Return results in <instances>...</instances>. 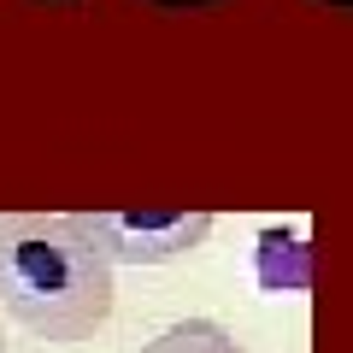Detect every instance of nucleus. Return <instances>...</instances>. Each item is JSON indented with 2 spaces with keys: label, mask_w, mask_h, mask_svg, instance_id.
Segmentation results:
<instances>
[{
  "label": "nucleus",
  "mask_w": 353,
  "mask_h": 353,
  "mask_svg": "<svg viewBox=\"0 0 353 353\" xmlns=\"http://www.w3.org/2000/svg\"><path fill=\"white\" fill-rule=\"evenodd\" d=\"M71 224L83 230L94 248L106 253V265H176L194 248H206L218 218L212 212H71Z\"/></svg>",
  "instance_id": "f03ea898"
},
{
  "label": "nucleus",
  "mask_w": 353,
  "mask_h": 353,
  "mask_svg": "<svg viewBox=\"0 0 353 353\" xmlns=\"http://www.w3.org/2000/svg\"><path fill=\"white\" fill-rule=\"evenodd\" d=\"M118 271L71 212H0V312L53 347L94 341L112 318Z\"/></svg>",
  "instance_id": "f257e3e1"
},
{
  "label": "nucleus",
  "mask_w": 353,
  "mask_h": 353,
  "mask_svg": "<svg viewBox=\"0 0 353 353\" xmlns=\"http://www.w3.org/2000/svg\"><path fill=\"white\" fill-rule=\"evenodd\" d=\"M0 353H6V330H0Z\"/></svg>",
  "instance_id": "423d86ee"
},
{
  "label": "nucleus",
  "mask_w": 353,
  "mask_h": 353,
  "mask_svg": "<svg viewBox=\"0 0 353 353\" xmlns=\"http://www.w3.org/2000/svg\"><path fill=\"white\" fill-rule=\"evenodd\" d=\"M159 6H212V0H159Z\"/></svg>",
  "instance_id": "39448f33"
},
{
  "label": "nucleus",
  "mask_w": 353,
  "mask_h": 353,
  "mask_svg": "<svg viewBox=\"0 0 353 353\" xmlns=\"http://www.w3.org/2000/svg\"><path fill=\"white\" fill-rule=\"evenodd\" d=\"M141 353H241V341L230 336L218 318H183V324L159 330Z\"/></svg>",
  "instance_id": "7ed1b4c3"
},
{
  "label": "nucleus",
  "mask_w": 353,
  "mask_h": 353,
  "mask_svg": "<svg viewBox=\"0 0 353 353\" xmlns=\"http://www.w3.org/2000/svg\"><path fill=\"white\" fill-rule=\"evenodd\" d=\"M318 6H330V12H353V0H318Z\"/></svg>",
  "instance_id": "20e7f679"
}]
</instances>
